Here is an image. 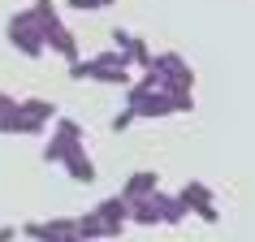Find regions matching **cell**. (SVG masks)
Segmentation results:
<instances>
[{"mask_svg":"<svg viewBox=\"0 0 255 242\" xmlns=\"http://www.w3.org/2000/svg\"><path fill=\"white\" fill-rule=\"evenodd\" d=\"M147 190H156V177L151 173H138L126 182V199H138V195H147Z\"/></svg>","mask_w":255,"mask_h":242,"instance_id":"7a4b0ae2","label":"cell"},{"mask_svg":"<svg viewBox=\"0 0 255 242\" xmlns=\"http://www.w3.org/2000/svg\"><path fill=\"white\" fill-rule=\"evenodd\" d=\"M182 199H186V208H195V212H199L208 225H216V208H212V190H208V186L190 182V186L182 190Z\"/></svg>","mask_w":255,"mask_h":242,"instance_id":"6da1fadb","label":"cell"},{"mask_svg":"<svg viewBox=\"0 0 255 242\" xmlns=\"http://www.w3.org/2000/svg\"><path fill=\"white\" fill-rule=\"evenodd\" d=\"M9 238H13V229H0V242H9Z\"/></svg>","mask_w":255,"mask_h":242,"instance_id":"277c9868","label":"cell"},{"mask_svg":"<svg viewBox=\"0 0 255 242\" xmlns=\"http://www.w3.org/2000/svg\"><path fill=\"white\" fill-rule=\"evenodd\" d=\"M9 108H13V104H9V100H4V95H0V117H4V113H9Z\"/></svg>","mask_w":255,"mask_h":242,"instance_id":"3957f363","label":"cell"}]
</instances>
